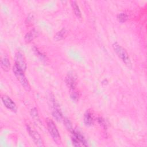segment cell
Listing matches in <instances>:
<instances>
[{
  "label": "cell",
  "mask_w": 147,
  "mask_h": 147,
  "mask_svg": "<svg viewBox=\"0 0 147 147\" xmlns=\"http://www.w3.org/2000/svg\"><path fill=\"white\" fill-rule=\"evenodd\" d=\"M113 48L115 53L121 59V60L125 64V65L129 68H131V60L129 56V54L127 53L126 49L123 47H122V46H121L119 44H118L117 42L113 43Z\"/></svg>",
  "instance_id": "obj_1"
},
{
  "label": "cell",
  "mask_w": 147,
  "mask_h": 147,
  "mask_svg": "<svg viewBox=\"0 0 147 147\" xmlns=\"http://www.w3.org/2000/svg\"><path fill=\"white\" fill-rule=\"evenodd\" d=\"M13 71L17 80L20 82L26 91H29L30 90V86L28 79L24 75V72L19 69L15 65L13 67Z\"/></svg>",
  "instance_id": "obj_2"
},
{
  "label": "cell",
  "mask_w": 147,
  "mask_h": 147,
  "mask_svg": "<svg viewBox=\"0 0 147 147\" xmlns=\"http://www.w3.org/2000/svg\"><path fill=\"white\" fill-rule=\"evenodd\" d=\"M47 126L48 130L51 136L52 139L56 142V143H60V136L59 134V132L58 131V129L55 124L54 122L49 118H47L46 120Z\"/></svg>",
  "instance_id": "obj_3"
},
{
  "label": "cell",
  "mask_w": 147,
  "mask_h": 147,
  "mask_svg": "<svg viewBox=\"0 0 147 147\" xmlns=\"http://www.w3.org/2000/svg\"><path fill=\"white\" fill-rule=\"evenodd\" d=\"M15 65L21 71L25 72L27 68L25 56L22 52L21 51H17L15 54Z\"/></svg>",
  "instance_id": "obj_4"
},
{
  "label": "cell",
  "mask_w": 147,
  "mask_h": 147,
  "mask_svg": "<svg viewBox=\"0 0 147 147\" xmlns=\"http://www.w3.org/2000/svg\"><path fill=\"white\" fill-rule=\"evenodd\" d=\"M72 133V142L75 146H86L87 144L84 137L79 132L74 130L71 132Z\"/></svg>",
  "instance_id": "obj_5"
},
{
  "label": "cell",
  "mask_w": 147,
  "mask_h": 147,
  "mask_svg": "<svg viewBox=\"0 0 147 147\" xmlns=\"http://www.w3.org/2000/svg\"><path fill=\"white\" fill-rule=\"evenodd\" d=\"M27 130H28V132L29 133V136H30V137L33 140V142L37 146H44L43 140H42L41 136L39 134V133L37 131L32 129L29 126H27Z\"/></svg>",
  "instance_id": "obj_6"
},
{
  "label": "cell",
  "mask_w": 147,
  "mask_h": 147,
  "mask_svg": "<svg viewBox=\"0 0 147 147\" xmlns=\"http://www.w3.org/2000/svg\"><path fill=\"white\" fill-rule=\"evenodd\" d=\"M1 99L2 103L9 110H11L13 112H16L17 110V107L14 101L8 96L4 95L1 96Z\"/></svg>",
  "instance_id": "obj_7"
},
{
  "label": "cell",
  "mask_w": 147,
  "mask_h": 147,
  "mask_svg": "<svg viewBox=\"0 0 147 147\" xmlns=\"http://www.w3.org/2000/svg\"><path fill=\"white\" fill-rule=\"evenodd\" d=\"M65 82L71 92L76 90V80L74 75L71 73L68 74L65 78Z\"/></svg>",
  "instance_id": "obj_8"
},
{
  "label": "cell",
  "mask_w": 147,
  "mask_h": 147,
  "mask_svg": "<svg viewBox=\"0 0 147 147\" xmlns=\"http://www.w3.org/2000/svg\"><path fill=\"white\" fill-rule=\"evenodd\" d=\"M53 109L52 111V115L53 117L58 121H61L63 120V117L62 115V113L59 107L57 106V105L55 101H53Z\"/></svg>",
  "instance_id": "obj_9"
},
{
  "label": "cell",
  "mask_w": 147,
  "mask_h": 147,
  "mask_svg": "<svg viewBox=\"0 0 147 147\" xmlns=\"http://www.w3.org/2000/svg\"><path fill=\"white\" fill-rule=\"evenodd\" d=\"M38 35V32L35 29H33L28 32L25 36V41L26 42H29L34 40L36 37H37Z\"/></svg>",
  "instance_id": "obj_10"
},
{
  "label": "cell",
  "mask_w": 147,
  "mask_h": 147,
  "mask_svg": "<svg viewBox=\"0 0 147 147\" xmlns=\"http://www.w3.org/2000/svg\"><path fill=\"white\" fill-rule=\"evenodd\" d=\"M1 68L5 71H7L10 67V63L9 59L6 56L2 57L1 60Z\"/></svg>",
  "instance_id": "obj_11"
},
{
  "label": "cell",
  "mask_w": 147,
  "mask_h": 147,
  "mask_svg": "<svg viewBox=\"0 0 147 147\" xmlns=\"http://www.w3.org/2000/svg\"><path fill=\"white\" fill-rule=\"evenodd\" d=\"M84 122L87 126H91L94 122L93 117L90 111H86L84 115Z\"/></svg>",
  "instance_id": "obj_12"
},
{
  "label": "cell",
  "mask_w": 147,
  "mask_h": 147,
  "mask_svg": "<svg viewBox=\"0 0 147 147\" xmlns=\"http://www.w3.org/2000/svg\"><path fill=\"white\" fill-rule=\"evenodd\" d=\"M71 6L73 9V11L75 13V14L76 15V16L78 18H81L82 17V14H81V11L79 9V7L77 3V2L75 1H71Z\"/></svg>",
  "instance_id": "obj_13"
},
{
  "label": "cell",
  "mask_w": 147,
  "mask_h": 147,
  "mask_svg": "<svg viewBox=\"0 0 147 147\" xmlns=\"http://www.w3.org/2000/svg\"><path fill=\"white\" fill-rule=\"evenodd\" d=\"M67 31L65 29L63 28L61 30H60V31H59L55 36V39L56 41H59L61 40L62 39H63L64 38H65V37L67 36Z\"/></svg>",
  "instance_id": "obj_14"
},
{
  "label": "cell",
  "mask_w": 147,
  "mask_h": 147,
  "mask_svg": "<svg viewBox=\"0 0 147 147\" xmlns=\"http://www.w3.org/2000/svg\"><path fill=\"white\" fill-rule=\"evenodd\" d=\"M63 122L64 123V125L65 126V127L67 129V130L68 131H69L71 133L74 130V129L72 127V123L71 122V121L67 118H63Z\"/></svg>",
  "instance_id": "obj_15"
},
{
  "label": "cell",
  "mask_w": 147,
  "mask_h": 147,
  "mask_svg": "<svg viewBox=\"0 0 147 147\" xmlns=\"http://www.w3.org/2000/svg\"><path fill=\"white\" fill-rule=\"evenodd\" d=\"M117 19L120 22H124L128 19V16L125 13H121L117 15Z\"/></svg>",
  "instance_id": "obj_16"
},
{
  "label": "cell",
  "mask_w": 147,
  "mask_h": 147,
  "mask_svg": "<svg viewBox=\"0 0 147 147\" xmlns=\"http://www.w3.org/2000/svg\"><path fill=\"white\" fill-rule=\"evenodd\" d=\"M31 115L35 120H37V119L38 120L39 119L38 116V114H37V110H36V108H34V109L31 110Z\"/></svg>",
  "instance_id": "obj_17"
},
{
  "label": "cell",
  "mask_w": 147,
  "mask_h": 147,
  "mask_svg": "<svg viewBox=\"0 0 147 147\" xmlns=\"http://www.w3.org/2000/svg\"><path fill=\"white\" fill-rule=\"evenodd\" d=\"M34 51L36 53V55H37L38 56H39L41 59H44V57H45L44 55H43L42 53H41V52L38 50L37 48H34Z\"/></svg>",
  "instance_id": "obj_18"
}]
</instances>
